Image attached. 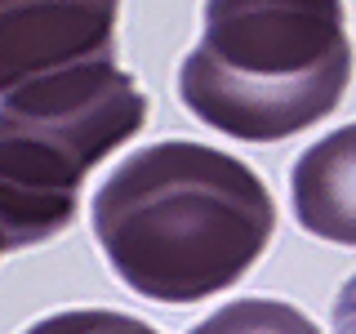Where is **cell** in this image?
Segmentation results:
<instances>
[{
  "label": "cell",
  "instance_id": "7a4b0ae2",
  "mask_svg": "<svg viewBox=\"0 0 356 334\" xmlns=\"http://www.w3.org/2000/svg\"><path fill=\"white\" fill-rule=\"evenodd\" d=\"M352 81L343 0H205V31L178 67L200 125L281 143L325 120Z\"/></svg>",
  "mask_w": 356,
  "mask_h": 334
},
{
  "label": "cell",
  "instance_id": "8992f818",
  "mask_svg": "<svg viewBox=\"0 0 356 334\" xmlns=\"http://www.w3.org/2000/svg\"><path fill=\"white\" fill-rule=\"evenodd\" d=\"M192 334H321L307 312L281 299H236L209 312Z\"/></svg>",
  "mask_w": 356,
  "mask_h": 334
},
{
  "label": "cell",
  "instance_id": "277c9868",
  "mask_svg": "<svg viewBox=\"0 0 356 334\" xmlns=\"http://www.w3.org/2000/svg\"><path fill=\"white\" fill-rule=\"evenodd\" d=\"M120 0H0V94L44 72L111 58Z\"/></svg>",
  "mask_w": 356,
  "mask_h": 334
},
{
  "label": "cell",
  "instance_id": "5b68a950",
  "mask_svg": "<svg viewBox=\"0 0 356 334\" xmlns=\"http://www.w3.org/2000/svg\"><path fill=\"white\" fill-rule=\"evenodd\" d=\"M289 200L298 228L334 245H356V125L325 134L294 161Z\"/></svg>",
  "mask_w": 356,
  "mask_h": 334
},
{
  "label": "cell",
  "instance_id": "3957f363",
  "mask_svg": "<svg viewBox=\"0 0 356 334\" xmlns=\"http://www.w3.org/2000/svg\"><path fill=\"white\" fill-rule=\"evenodd\" d=\"M147 120V98L111 58H85L0 94V254L58 237L81 183Z\"/></svg>",
  "mask_w": 356,
  "mask_h": 334
},
{
  "label": "cell",
  "instance_id": "ba28073f",
  "mask_svg": "<svg viewBox=\"0 0 356 334\" xmlns=\"http://www.w3.org/2000/svg\"><path fill=\"white\" fill-rule=\"evenodd\" d=\"M334 334H356V276H348V285L334 299Z\"/></svg>",
  "mask_w": 356,
  "mask_h": 334
},
{
  "label": "cell",
  "instance_id": "52a82bcc",
  "mask_svg": "<svg viewBox=\"0 0 356 334\" xmlns=\"http://www.w3.org/2000/svg\"><path fill=\"white\" fill-rule=\"evenodd\" d=\"M22 334H161L147 321L129 317V312H107V308H72V312H54L40 317L36 326H27Z\"/></svg>",
  "mask_w": 356,
  "mask_h": 334
},
{
  "label": "cell",
  "instance_id": "6da1fadb",
  "mask_svg": "<svg viewBox=\"0 0 356 334\" xmlns=\"http://www.w3.org/2000/svg\"><path fill=\"white\" fill-rule=\"evenodd\" d=\"M89 218L111 272L134 294L200 303L259 263L276 232V200L236 156L165 138L111 170Z\"/></svg>",
  "mask_w": 356,
  "mask_h": 334
}]
</instances>
